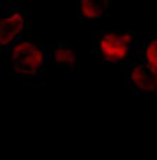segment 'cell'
<instances>
[{"instance_id":"4","label":"cell","mask_w":157,"mask_h":160,"mask_svg":"<svg viewBox=\"0 0 157 160\" xmlns=\"http://www.w3.org/2000/svg\"><path fill=\"white\" fill-rule=\"evenodd\" d=\"M127 87L135 97L157 98V71L139 58L128 68Z\"/></svg>"},{"instance_id":"5","label":"cell","mask_w":157,"mask_h":160,"mask_svg":"<svg viewBox=\"0 0 157 160\" xmlns=\"http://www.w3.org/2000/svg\"><path fill=\"white\" fill-rule=\"evenodd\" d=\"M49 59L55 67L75 74L78 69V45L68 41H56L49 48Z\"/></svg>"},{"instance_id":"1","label":"cell","mask_w":157,"mask_h":160,"mask_svg":"<svg viewBox=\"0 0 157 160\" xmlns=\"http://www.w3.org/2000/svg\"><path fill=\"white\" fill-rule=\"evenodd\" d=\"M137 39L130 30H102L92 36V51L104 63H128L135 55Z\"/></svg>"},{"instance_id":"2","label":"cell","mask_w":157,"mask_h":160,"mask_svg":"<svg viewBox=\"0 0 157 160\" xmlns=\"http://www.w3.org/2000/svg\"><path fill=\"white\" fill-rule=\"evenodd\" d=\"M49 61V48L35 41H20L10 49L12 75L20 78H42Z\"/></svg>"},{"instance_id":"8","label":"cell","mask_w":157,"mask_h":160,"mask_svg":"<svg viewBox=\"0 0 157 160\" xmlns=\"http://www.w3.org/2000/svg\"><path fill=\"white\" fill-rule=\"evenodd\" d=\"M16 0H0V6H7V4H12Z\"/></svg>"},{"instance_id":"7","label":"cell","mask_w":157,"mask_h":160,"mask_svg":"<svg viewBox=\"0 0 157 160\" xmlns=\"http://www.w3.org/2000/svg\"><path fill=\"white\" fill-rule=\"evenodd\" d=\"M139 58L157 71V32H151L140 45Z\"/></svg>"},{"instance_id":"3","label":"cell","mask_w":157,"mask_h":160,"mask_svg":"<svg viewBox=\"0 0 157 160\" xmlns=\"http://www.w3.org/2000/svg\"><path fill=\"white\" fill-rule=\"evenodd\" d=\"M32 26V10L4 8L0 10V52L10 51Z\"/></svg>"},{"instance_id":"6","label":"cell","mask_w":157,"mask_h":160,"mask_svg":"<svg viewBox=\"0 0 157 160\" xmlns=\"http://www.w3.org/2000/svg\"><path fill=\"white\" fill-rule=\"evenodd\" d=\"M79 19H102L110 16L112 0H75Z\"/></svg>"}]
</instances>
